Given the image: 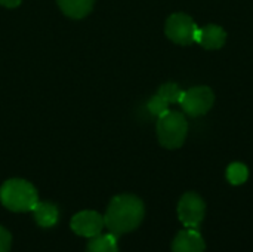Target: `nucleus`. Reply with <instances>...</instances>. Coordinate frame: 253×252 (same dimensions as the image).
Segmentation results:
<instances>
[{"instance_id":"obj_1","label":"nucleus","mask_w":253,"mask_h":252,"mask_svg":"<svg viewBox=\"0 0 253 252\" xmlns=\"http://www.w3.org/2000/svg\"><path fill=\"white\" fill-rule=\"evenodd\" d=\"M145 215L144 202L135 195H120L111 199L104 215L105 227L114 236H122L139 227Z\"/></svg>"},{"instance_id":"obj_2","label":"nucleus","mask_w":253,"mask_h":252,"mask_svg":"<svg viewBox=\"0 0 253 252\" xmlns=\"http://www.w3.org/2000/svg\"><path fill=\"white\" fill-rule=\"evenodd\" d=\"M1 205L12 212H28L39 202L36 187L21 178H12L3 183L0 189Z\"/></svg>"},{"instance_id":"obj_3","label":"nucleus","mask_w":253,"mask_h":252,"mask_svg":"<svg viewBox=\"0 0 253 252\" xmlns=\"http://www.w3.org/2000/svg\"><path fill=\"white\" fill-rule=\"evenodd\" d=\"M157 140L169 150L179 149L184 146L188 135V122L184 113L176 110H169L163 116L157 117Z\"/></svg>"},{"instance_id":"obj_4","label":"nucleus","mask_w":253,"mask_h":252,"mask_svg":"<svg viewBox=\"0 0 253 252\" xmlns=\"http://www.w3.org/2000/svg\"><path fill=\"white\" fill-rule=\"evenodd\" d=\"M215 104V94L209 86H194L184 91L179 101L181 108L190 117H202L211 111Z\"/></svg>"},{"instance_id":"obj_5","label":"nucleus","mask_w":253,"mask_h":252,"mask_svg":"<svg viewBox=\"0 0 253 252\" xmlns=\"http://www.w3.org/2000/svg\"><path fill=\"white\" fill-rule=\"evenodd\" d=\"M197 30L199 25L196 24V21L190 15L182 12L172 13L165 25V33L168 39L182 46H188L196 42Z\"/></svg>"},{"instance_id":"obj_6","label":"nucleus","mask_w":253,"mask_h":252,"mask_svg":"<svg viewBox=\"0 0 253 252\" xmlns=\"http://www.w3.org/2000/svg\"><path fill=\"white\" fill-rule=\"evenodd\" d=\"M206 203L200 195L194 192L185 193L178 203V217L187 229L197 230L205 218Z\"/></svg>"},{"instance_id":"obj_7","label":"nucleus","mask_w":253,"mask_h":252,"mask_svg":"<svg viewBox=\"0 0 253 252\" xmlns=\"http://www.w3.org/2000/svg\"><path fill=\"white\" fill-rule=\"evenodd\" d=\"M105 227L104 217L96 211L77 212L71 220V229L76 235L83 238H95Z\"/></svg>"},{"instance_id":"obj_8","label":"nucleus","mask_w":253,"mask_h":252,"mask_svg":"<svg viewBox=\"0 0 253 252\" xmlns=\"http://www.w3.org/2000/svg\"><path fill=\"white\" fill-rule=\"evenodd\" d=\"M227 42V33L222 27L216 24H208L205 27H199L196 43H199L203 49L216 50L221 49Z\"/></svg>"},{"instance_id":"obj_9","label":"nucleus","mask_w":253,"mask_h":252,"mask_svg":"<svg viewBox=\"0 0 253 252\" xmlns=\"http://www.w3.org/2000/svg\"><path fill=\"white\" fill-rule=\"evenodd\" d=\"M205 239L194 229L179 232L172 242V252H205Z\"/></svg>"},{"instance_id":"obj_10","label":"nucleus","mask_w":253,"mask_h":252,"mask_svg":"<svg viewBox=\"0 0 253 252\" xmlns=\"http://www.w3.org/2000/svg\"><path fill=\"white\" fill-rule=\"evenodd\" d=\"M33 214L36 223L43 229L53 227L59 218L58 206L52 202H37V205L33 208Z\"/></svg>"},{"instance_id":"obj_11","label":"nucleus","mask_w":253,"mask_h":252,"mask_svg":"<svg viewBox=\"0 0 253 252\" xmlns=\"http://www.w3.org/2000/svg\"><path fill=\"white\" fill-rule=\"evenodd\" d=\"M56 1L62 13L74 19L84 18L87 13H90L95 3V0H56Z\"/></svg>"},{"instance_id":"obj_12","label":"nucleus","mask_w":253,"mask_h":252,"mask_svg":"<svg viewBox=\"0 0 253 252\" xmlns=\"http://www.w3.org/2000/svg\"><path fill=\"white\" fill-rule=\"evenodd\" d=\"M86 252H119V245H117V236L113 233L107 235H98L95 238H90Z\"/></svg>"},{"instance_id":"obj_13","label":"nucleus","mask_w":253,"mask_h":252,"mask_svg":"<svg viewBox=\"0 0 253 252\" xmlns=\"http://www.w3.org/2000/svg\"><path fill=\"white\" fill-rule=\"evenodd\" d=\"M225 177L228 180L230 184L233 186H240V184H245L249 178V169L245 163L242 162H234L231 165H228L227 168V172H225Z\"/></svg>"},{"instance_id":"obj_14","label":"nucleus","mask_w":253,"mask_h":252,"mask_svg":"<svg viewBox=\"0 0 253 252\" xmlns=\"http://www.w3.org/2000/svg\"><path fill=\"white\" fill-rule=\"evenodd\" d=\"M157 94L165 100L168 101L169 104H179L181 98H182V94L184 91L179 88V85L176 83H165L159 88Z\"/></svg>"},{"instance_id":"obj_15","label":"nucleus","mask_w":253,"mask_h":252,"mask_svg":"<svg viewBox=\"0 0 253 252\" xmlns=\"http://www.w3.org/2000/svg\"><path fill=\"white\" fill-rule=\"evenodd\" d=\"M147 108H148V111H150L153 116L160 117V116H163L166 111H169V102L165 101L159 94H156L154 97L150 98V101H148V104H147Z\"/></svg>"},{"instance_id":"obj_16","label":"nucleus","mask_w":253,"mask_h":252,"mask_svg":"<svg viewBox=\"0 0 253 252\" xmlns=\"http://www.w3.org/2000/svg\"><path fill=\"white\" fill-rule=\"evenodd\" d=\"M12 247V236L10 233L0 226V252H9Z\"/></svg>"},{"instance_id":"obj_17","label":"nucleus","mask_w":253,"mask_h":252,"mask_svg":"<svg viewBox=\"0 0 253 252\" xmlns=\"http://www.w3.org/2000/svg\"><path fill=\"white\" fill-rule=\"evenodd\" d=\"M21 3V0H0V4L4 7H16Z\"/></svg>"}]
</instances>
